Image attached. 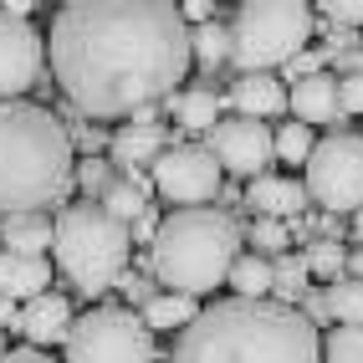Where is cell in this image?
Listing matches in <instances>:
<instances>
[{"instance_id":"6da1fadb","label":"cell","mask_w":363,"mask_h":363,"mask_svg":"<svg viewBox=\"0 0 363 363\" xmlns=\"http://www.w3.org/2000/svg\"><path fill=\"white\" fill-rule=\"evenodd\" d=\"M195 67V36L164 0H72L52 16V72L87 118H138Z\"/></svg>"},{"instance_id":"7a4b0ae2","label":"cell","mask_w":363,"mask_h":363,"mask_svg":"<svg viewBox=\"0 0 363 363\" xmlns=\"http://www.w3.org/2000/svg\"><path fill=\"white\" fill-rule=\"evenodd\" d=\"M174 363H323V333L286 302H215L179 333Z\"/></svg>"},{"instance_id":"3957f363","label":"cell","mask_w":363,"mask_h":363,"mask_svg":"<svg viewBox=\"0 0 363 363\" xmlns=\"http://www.w3.org/2000/svg\"><path fill=\"white\" fill-rule=\"evenodd\" d=\"M72 179H77V164H72V133L62 118L36 103H0V210H41Z\"/></svg>"},{"instance_id":"277c9868","label":"cell","mask_w":363,"mask_h":363,"mask_svg":"<svg viewBox=\"0 0 363 363\" xmlns=\"http://www.w3.org/2000/svg\"><path fill=\"white\" fill-rule=\"evenodd\" d=\"M149 261L169 292H215L220 281H230V266L240 261V225L225 210H174L159 220Z\"/></svg>"},{"instance_id":"5b68a950","label":"cell","mask_w":363,"mask_h":363,"mask_svg":"<svg viewBox=\"0 0 363 363\" xmlns=\"http://www.w3.org/2000/svg\"><path fill=\"white\" fill-rule=\"evenodd\" d=\"M57 272L77 292L98 297L123 281L128 256H133V230L118 220L103 200H77L57 215Z\"/></svg>"},{"instance_id":"8992f818","label":"cell","mask_w":363,"mask_h":363,"mask_svg":"<svg viewBox=\"0 0 363 363\" xmlns=\"http://www.w3.org/2000/svg\"><path fill=\"white\" fill-rule=\"evenodd\" d=\"M312 36V11L297 0H246L230 21V62L240 67V77L266 67H286L302 57V46Z\"/></svg>"},{"instance_id":"52a82bcc","label":"cell","mask_w":363,"mask_h":363,"mask_svg":"<svg viewBox=\"0 0 363 363\" xmlns=\"http://www.w3.org/2000/svg\"><path fill=\"white\" fill-rule=\"evenodd\" d=\"M67 363H154V333L133 307H87L72 323Z\"/></svg>"},{"instance_id":"ba28073f","label":"cell","mask_w":363,"mask_h":363,"mask_svg":"<svg viewBox=\"0 0 363 363\" xmlns=\"http://www.w3.org/2000/svg\"><path fill=\"white\" fill-rule=\"evenodd\" d=\"M307 200L323 210H363V133H328L307 159Z\"/></svg>"},{"instance_id":"9c48e42d","label":"cell","mask_w":363,"mask_h":363,"mask_svg":"<svg viewBox=\"0 0 363 363\" xmlns=\"http://www.w3.org/2000/svg\"><path fill=\"white\" fill-rule=\"evenodd\" d=\"M220 174L225 169L215 164V154L205 143H174V149H164L159 164L149 169L154 189L179 210H205L215 195H220Z\"/></svg>"},{"instance_id":"30bf717a","label":"cell","mask_w":363,"mask_h":363,"mask_svg":"<svg viewBox=\"0 0 363 363\" xmlns=\"http://www.w3.org/2000/svg\"><path fill=\"white\" fill-rule=\"evenodd\" d=\"M205 149L215 154V164L225 169V174L235 179H261V174H272V159H277V128H266L261 118H220V123L210 128V143Z\"/></svg>"},{"instance_id":"8fae6325","label":"cell","mask_w":363,"mask_h":363,"mask_svg":"<svg viewBox=\"0 0 363 363\" xmlns=\"http://www.w3.org/2000/svg\"><path fill=\"white\" fill-rule=\"evenodd\" d=\"M46 41L31 21H16L11 11H0V103H21V92L36 82Z\"/></svg>"},{"instance_id":"7c38bea8","label":"cell","mask_w":363,"mask_h":363,"mask_svg":"<svg viewBox=\"0 0 363 363\" xmlns=\"http://www.w3.org/2000/svg\"><path fill=\"white\" fill-rule=\"evenodd\" d=\"M246 210H256V220H286L292 225L307 210V184H297L292 174H261L246 184Z\"/></svg>"},{"instance_id":"4fadbf2b","label":"cell","mask_w":363,"mask_h":363,"mask_svg":"<svg viewBox=\"0 0 363 363\" xmlns=\"http://www.w3.org/2000/svg\"><path fill=\"white\" fill-rule=\"evenodd\" d=\"M72 307H67V297L62 292H46V297H36V302H26L21 307V333L31 337V348H46V343H67L72 337Z\"/></svg>"},{"instance_id":"5bb4252c","label":"cell","mask_w":363,"mask_h":363,"mask_svg":"<svg viewBox=\"0 0 363 363\" xmlns=\"http://www.w3.org/2000/svg\"><path fill=\"white\" fill-rule=\"evenodd\" d=\"M286 108H292L297 123H337L343 118V103H337V77H328V72H318V77L307 82H292V92H286Z\"/></svg>"},{"instance_id":"9a60e30c","label":"cell","mask_w":363,"mask_h":363,"mask_svg":"<svg viewBox=\"0 0 363 363\" xmlns=\"http://www.w3.org/2000/svg\"><path fill=\"white\" fill-rule=\"evenodd\" d=\"M108 149H113V169H123V179L143 184V169H154L159 154H164V138H159V128H138V123H128V128L113 133Z\"/></svg>"},{"instance_id":"2e32d148","label":"cell","mask_w":363,"mask_h":363,"mask_svg":"<svg viewBox=\"0 0 363 363\" xmlns=\"http://www.w3.org/2000/svg\"><path fill=\"white\" fill-rule=\"evenodd\" d=\"M46 286H52V266H46V256L0 251V297L36 302V297H46Z\"/></svg>"},{"instance_id":"e0dca14e","label":"cell","mask_w":363,"mask_h":363,"mask_svg":"<svg viewBox=\"0 0 363 363\" xmlns=\"http://www.w3.org/2000/svg\"><path fill=\"white\" fill-rule=\"evenodd\" d=\"M0 246L16 256H41L57 246V220L46 210H26V215H6L0 220Z\"/></svg>"},{"instance_id":"ac0fdd59","label":"cell","mask_w":363,"mask_h":363,"mask_svg":"<svg viewBox=\"0 0 363 363\" xmlns=\"http://www.w3.org/2000/svg\"><path fill=\"white\" fill-rule=\"evenodd\" d=\"M230 103H235V113L240 118H277L281 108H286V92H281V82L272 77V72H251V77H240L235 87H230Z\"/></svg>"},{"instance_id":"d6986e66","label":"cell","mask_w":363,"mask_h":363,"mask_svg":"<svg viewBox=\"0 0 363 363\" xmlns=\"http://www.w3.org/2000/svg\"><path fill=\"white\" fill-rule=\"evenodd\" d=\"M200 297H184V292H159V297H149L143 302V323H149V333H184L189 323L200 318Z\"/></svg>"},{"instance_id":"ffe728a7","label":"cell","mask_w":363,"mask_h":363,"mask_svg":"<svg viewBox=\"0 0 363 363\" xmlns=\"http://www.w3.org/2000/svg\"><path fill=\"white\" fill-rule=\"evenodd\" d=\"M277 286V266L261 251H240V261L230 266V292L246 302H266V292Z\"/></svg>"},{"instance_id":"44dd1931","label":"cell","mask_w":363,"mask_h":363,"mask_svg":"<svg viewBox=\"0 0 363 363\" xmlns=\"http://www.w3.org/2000/svg\"><path fill=\"white\" fill-rule=\"evenodd\" d=\"M174 118L189 128V133H210L220 123V98H215V87H189L174 98Z\"/></svg>"},{"instance_id":"7402d4cb","label":"cell","mask_w":363,"mask_h":363,"mask_svg":"<svg viewBox=\"0 0 363 363\" xmlns=\"http://www.w3.org/2000/svg\"><path fill=\"white\" fill-rule=\"evenodd\" d=\"M328 312L343 328H363V281L358 277H343L328 286Z\"/></svg>"},{"instance_id":"603a6c76","label":"cell","mask_w":363,"mask_h":363,"mask_svg":"<svg viewBox=\"0 0 363 363\" xmlns=\"http://www.w3.org/2000/svg\"><path fill=\"white\" fill-rule=\"evenodd\" d=\"M103 205H108L123 225H133V220H143V215H149L143 184H133V179H113V184H108V195H103Z\"/></svg>"},{"instance_id":"cb8c5ba5","label":"cell","mask_w":363,"mask_h":363,"mask_svg":"<svg viewBox=\"0 0 363 363\" xmlns=\"http://www.w3.org/2000/svg\"><path fill=\"white\" fill-rule=\"evenodd\" d=\"M343 266H348L343 240H328V235H318V240L307 246V272H312V277H323V281H343Z\"/></svg>"},{"instance_id":"d4e9b609","label":"cell","mask_w":363,"mask_h":363,"mask_svg":"<svg viewBox=\"0 0 363 363\" xmlns=\"http://www.w3.org/2000/svg\"><path fill=\"white\" fill-rule=\"evenodd\" d=\"M189 36H195V62H205V67H220V62H230V26L210 21V26H195Z\"/></svg>"},{"instance_id":"484cf974","label":"cell","mask_w":363,"mask_h":363,"mask_svg":"<svg viewBox=\"0 0 363 363\" xmlns=\"http://www.w3.org/2000/svg\"><path fill=\"white\" fill-rule=\"evenodd\" d=\"M312 149H318V138H312V128H307V123H297V118H292L286 128H277V159L302 164V169H307Z\"/></svg>"},{"instance_id":"4316f807","label":"cell","mask_w":363,"mask_h":363,"mask_svg":"<svg viewBox=\"0 0 363 363\" xmlns=\"http://www.w3.org/2000/svg\"><path fill=\"white\" fill-rule=\"evenodd\" d=\"M307 277H312V272H307V256H281V261H277V286H272V292L292 307V302L307 292Z\"/></svg>"},{"instance_id":"83f0119b","label":"cell","mask_w":363,"mask_h":363,"mask_svg":"<svg viewBox=\"0 0 363 363\" xmlns=\"http://www.w3.org/2000/svg\"><path fill=\"white\" fill-rule=\"evenodd\" d=\"M323 363H363V328H337L323 337Z\"/></svg>"},{"instance_id":"f1b7e54d","label":"cell","mask_w":363,"mask_h":363,"mask_svg":"<svg viewBox=\"0 0 363 363\" xmlns=\"http://www.w3.org/2000/svg\"><path fill=\"white\" fill-rule=\"evenodd\" d=\"M292 240V225L286 220H251V246L256 251H286Z\"/></svg>"},{"instance_id":"f546056e","label":"cell","mask_w":363,"mask_h":363,"mask_svg":"<svg viewBox=\"0 0 363 363\" xmlns=\"http://www.w3.org/2000/svg\"><path fill=\"white\" fill-rule=\"evenodd\" d=\"M77 184L87 189V195H108V184H113L108 179V164L103 159H82L77 164Z\"/></svg>"},{"instance_id":"4dcf8cb0","label":"cell","mask_w":363,"mask_h":363,"mask_svg":"<svg viewBox=\"0 0 363 363\" xmlns=\"http://www.w3.org/2000/svg\"><path fill=\"white\" fill-rule=\"evenodd\" d=\"M337 103H343V113H363V67L337 77Z\"/></svg>"},{"instance_id":"1f68e13d","label":"cell","mask_w":363,"mask_h":363,"mask_svg":"<svg viewBox=\"0 0 363 363\" xmlns=\"http://www.w3.org/2000/svg\"><path fill=\"white\" fill-rule=\"evenodd\" d=\"M328 16H333L337 31H343V26H363V0H333Z\"/></svg>"},{"instance_id":"d6a6232c","label":"cell","mask_w":363,"mask_h":363,"mask_svg":"<svg viewBox=\"0 0 363 363\" xmlns=\"http://www.w3.org/2000/svg\"><path fill=\"white\" fill-rule=\"evenodd\" d=\"M318 72H323V52H302V57L286 62V77L292 82H307V77H318Z\"/></svg>"},{"instance_id":"836d02e7","label":"cell","mask_w":363,"mask_h":363,"mask_svg":"<svg viewBox=\"0 0 363 363\" xmlns=\"http://www.w3.org/2000/svg\"><path fill=\"white\" fill-rule=\"evenodd\" d=\"M179 16L189 21V31H195V26H210V21H215V6H210V0H184Z\"/></svg>"},{"instance_id":"e575fe53","label":"cell","mask_w":363,"mask_h":363,"mask_svg":"<svg viewBox=\"0 0 363 363\" xmlns=\"http://www.w3.org/2000/svg\"><path fill=\"white\" fill-rule=\"evenodd\" d=\"M118 292H123L128 302H149V281H143V277H128V272H123V281H118Z\"/></svg>"},{"instance_id":"d590c367","label":"cell","mask_w":363,"mask_h":363,"mask_svg":"<svg viewBox=\"0 0 363 363\" xmlns=\"http://www.w3.org/2000/svg\"><path fill=\"white\" fill-rule=\"evenodd\" d=\"M0 363H57V358H46L41 348H16V353H6Z\"/></svg>"},{"instance_id":"8d00e7d4","label":"cell","mask_w":363,"mask_h":363,"mask_svg":"<svg viewBox=\"0 0 363 363\" xmlns=\"http://www.w3.org/2000/svg\"><path fill=\"white\" fill-rule=\"evenodd\" d=\"M6 323H16V328H21V307H16L11 297H0V328H6Z\"/></svg>"},{"instance_id":"74e56055","label":"cell","mask_w":363,"mask_h":363,"mask_svg":"<svg viewBox=\"0 0 363 363\" xmlns=\"http://www.w3.org/2000/svg\"><path fill=\"white\" fill-rule=\"evenodd\" d=\"M348 277H358V281H363V251H353V256H348Z\"/></svg>"},{"instance_id":"f35d334b","label":"cell","mask_w":363,"mask_h":363,"mask_svg":"<svg viewBox=\"0 0 363 363\" xmlns=\"http://www.w3.org/2000/svg\"><path fill=\"white\" fill-rule=\"evenodd\" d=\"M353 235H358V246H363V210L353 215Z\"/></svg>"},{"instance_id":"ab89813d","label":"cell","mask_w":363,"mask_h":363,"mask_svg":"<svg viewBox=\"0 0 363 363\" xmlns=\"http://www.w3.org/2000/svg\"><path fill=\"white\" fill-rule=\"evenodd\" d=\"M0 358H6V333H0Z\"/></svg>"},{"instance_id":"60d3db41","label":"cell","mask_w":363,"mask_h":363,"mask_svg":"<svg viewBox=\"0 0 363 363\" xmlns=\"http://www.w3.org/2000/svg\"><path fill=\"white\" fill-rule=\"evenodd\" d=\"M154 363H164V358H154ZM169 363H174V358H169Z\"/></svg>"}]
</instances>
